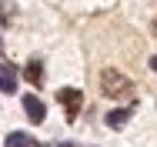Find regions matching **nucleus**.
I'll list each match as a JSON object with an SVG mask.
<instances>
[{
    "mask_svg": "<svg viewBox=\"0 0 157 147\" xmlns=\"http://www.w3.org/2000/svg\"><path fill=\"white\" fill-rule=\"evenodd\" d=\"M100 94L104 97H110V100H130V94H134V80L124 77L121 70H100Z\"/></svg>",
    "mask_w": 157,
    "mask_h": 147,
    "instance_id": "f257e3e1",
    "label": "nucleus"
},
{
    "mask_svg": "<svg viewBox=\"0 0 157 147\" xmlns=\"http://www.w3.org/2000/svg\"><path fill=\"white\" fill-rule=\"evenodd\" d=\"M57 100L63 104V114H67V120H77V110H80V104H84L80 90H74V87H60V90H57Z\"/></svg>",
    "mask_w": 157,
    "mask_h": 147,
    "instance_id": "f03ea898",
    "label": "nucleus"
},
{
    "mask_svg": "<svg viewBox=\"0 0 157 147\" xmlns=\"http://www.w3.org/2000/svg\"><path fill=\"white\" fill-rule=\"evenodd\" d=\"M24 110H27L30 124H44V117H47V107L37 94H24Z\"/></svg>",
    "mask_w": 157,
    "mask_h": 147,
    "instance_id": "7ed1b4c3",
    "label": "nucleus"
},
{
    "mask_svg": "<svg viewBox=\"0 0 157 147\" xmlns=\"http://www.w3.org/2000/svg\"><path fill=\"white\" fill-rule=\"evenodd\" d=\"M0 90L3 94H13L17 90V67L13 64H0Z\"/></svg>",
    "mask_w": 157,
    "mask_h": 147,
    "instance_id": "20e7f679",
    "label": "nucleus"
},
{
    "mask_svg": "<svg viewBox=\"0 0 157 147\" xmlns=\"http://www.w3.org/2000/svg\"><path fill=\"white\" fill-rule=\"evenodd\" d=\"M127 120H130V110H127V107H117V110L104 114V124H107V127H114V130L127 127Z\"/></svg>",
    "mask_w": 157,
    "mask_h": 147,
    "instance_id": "39448f33",
    "label": "nucleus"
},
{
    "mask_svg": "<svg viewBox=\"0 0 157 147\" xmlns=\"http://www.w3.org/2000/svg\"><path fill=\"white\" fill-rule=\"evenodd\" d=\"M3 147H33V137H30V134H24V130H13V134H7Z\"/></svg>",
    "mask_w": 157,
    "mask_h": 147,
    "instance_id": "423d86ee",
    "label": "nucleus"
},
{
    "mask_svg": "<svg viewBox=\"0 0 157 147\" xmlns=\"http://www.w3.org/2000/svg\"><path fill=\"white\" fill-rule=\"evenodd\" d=\"M24 74H27V80H30V84H40V80H44V64H40V60H30Z\"/></svg>",
    "mask_w": 157,
    "mask_h": 147,
    "instance_id": "0eeeda50",
    "label": "nucleus"
},
{
    "mask_svg": "<svg viewBox=\"0 0 157 147\" xmlns=\"http://www.w3.org/2000/svg\"><path fill=\"white\" fill-rule=\"evenodd\" d=\"M0 20L13 24V0H0Z\"/></svg>",
    "mask_w": 157,
    "mask_h": 147,
    "instance_id": "6e6552de",
    "label": "nucleus"
},
{
    "mask_svg": "<svg viewBox=\"0 0 157 147\" xmlns=\"http://www.w3.org/2000/svg\"><path fill=\"white\" fill-rule=\"evenodd\" d=\"M147 64H151V70H154V74H157V54H154V57H151V60H147Z\"/></svg>",
    "mask_w": 157,
    "mask_h": 147,
    "instance_id": "1a4fd4ad",
    "label": "nucleus"
},
{
    "mask_svg": "<svg viewBox=\"0 0 157 147\" xmlns=\"http://www.w3.org/2000/svg\"><path fill=\"white\" fill-rule=\"evenodd\" d=\"M151 27H154V33H157V20H154V24H151Z\"/></svg>",
    "mask_w": 157,
    "mask_h": 147,
    "instance_id": "9d476101",
    "label": "nucleus"
}]
</instances>
